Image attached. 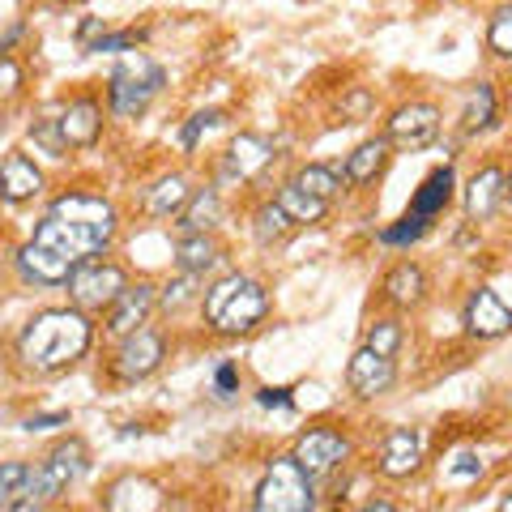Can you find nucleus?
Here are the masks:
<instances>
[{
    "instance_id": "nucleus-1",
    "label": "nucleus",
    "mask_w": 512,
    "mask_h": 512,
    "mask_svg": "<svg viewBox=\"0 0 512 512\" xmlns=\"http://www.w3.org/2000/svg\"><path fill=\"white\" fill-rule=\"evenodd\" d=\"M94 325L82 308H47L35 320H26L18 338V359L35 372H64L90 350Z\"/></svg>"
},
{
    "instance_id": "nucleus-2",
    "label": "nucleus",
    "mask_w": 512,
    "mask_h": 512,
    "mask_svg": "<svg viewBox=\"0 0 512 512\" xmlns=\"http://www.w3.org/2000/svg\"><path fill=\"white\" fill-rule=\"evenodd\" d=\"M265 312H269L265 286L248 274H227L205 291V320H210L218 333H227V338L252 333L265 320Z\"/></svg>"
},
{
    "instance_id": "nucleus-3",
    "label": "nucleus",
    "mask_w": 512,
    "mask_h": 512,
    "mask_svg": "<svg viewBox=\"0 0 512 512\" xmlns=\"http://www.w3.org/2000/svg\"><path fill=\"white\" fill-rule=\"evenodd\" d=\"M167 73L163 64H154L146 52H128L116 69L107 77V103H111V116L120 120H133L150 107V99L163 90Z\"/></svg>"
},
{
    "instance_id": "nucleus-4",
    "label": "nucleus",
    "mask_w": 512,
    "mask_h": 512,
    "mask_svg": "<svg viewBox=\"0 0 512 512\" xmlns=\"http://www.w3.org/2000/svg\"><path fill=\"white\" fill-rule=\"evenodd\" d=\"M312 474L299 466L295 457H274L256 483V504L252 512H312Z\"/></svg>"
},
{
    "instance_id": "nucleus-5",
    "label": "nucleus",
    "mask_w": 512,
    "mask_h": 512,
    "mask_svg": "<svg viewBox=\"0 0 512 512\" xmlns=\"http://www.w3.org/2000/svg\"><path fill=\"white\" fill-rule=\"evenodd\" d=\"M69 286V299H73V308H82V312H107L111 303H116L124 291H128V274L116 265V261H82L73 269V278L64 282Z\"/></svg>"
},
{
    "instance_id": "nucleus-6",
    "label": "nucleus",
    "mask_w": 512,
    "mask_h": 512,
    "mask_svg": "<svg viewBox=\"0 0 512 512\" xmlns=\"http://www.w3.org/2000/svg\"><path fill=\"white\" fill-rule=\"evenodd\" d=\"M111 231H99V227H86V222H69V218H56V214H43V222L35 227V244L52 248L60 256H69L73 265L82 261H94L111 248Z\"/></svg>"
},
{
    "instance_id": "nucleus-7",
    "label": "nucleus",
    "mask_w": 512,
    "mask_h": 512,
    "mask_svg": "<svg viewBox=\"0 0 512 512\" xmlns=\"http://www.w3.org/2000/svg\"><path fill=\"white\" fill-rule=\"evenodd\" d=\"M86 466H90V448H86V440H77V436L60 440L52 453H47L43 466L35 470V478H30V491L43 495V500H56V495H64V491L77 483V478L86 474Z\"/></svg>"
},
{
    "instance_id": "nucleus-8",
    "label": "nucleus",
    "mask_w": 512,
    "mask_h": 512,
    "mask_svg": "<svg viewBox=\"0 0 512 512\" xmlns=\"http://www.w3.org/2000/svg\"><path fill=\"white\" fill-rule=\"evenodd\" d=\"M167 359V338L163 333H154V329H137V333H128V338H120V350H116V359H111V376L116 380H146L154 376L158 367H163Z\"/></svg>"
},
{
    "instance_id": "nucleus-9",
    "label": "nucleus",
    "mask_w": 512,
    "mask_h": 512,
    "mask_svg": "<svg viewBox=\"0 0 512 512\" xmlns=\"http://www.w3.org/2000/svg\"><path fill=\"white\" fill-rule=\"evenodd\" d=\"M350 453H355V448H350V440L342 436L338 427H308V431H303V436L295 440V453H291V457H295L312 478H320V474L346 466Z\"/></svg>"
},
{
    "instance_id": "nucleus-10",
    "label": "nucleus",
    "mask_w": 512,
    "mask_h": 512,
    "mask_svg": "<svg viewBox=\"0 0 512 512\" xmlns=\"http://www.w3.org/2000/svg\"><path fill=\"white\" fill-rule=\"evenodd\" d=\"M389 146L397 150H427L431 141L440 137V107L436 103H406L389 116V128H384Z\"/></svg>"
},
{
    "instance_id": "nucleus-11",
    "label": "nucleus",
    "mask_w": 512,
    "mask_h": 512,
    "mask_svg": "<svg viewBox=\"0 0 512 512\" xmlns=\"http://www.w3.org/2000/svg\"><path fill=\"white\" fill-rule=\"evenodd\" d=\"M461 325H466V333L478 338V342L504 338V333L512 329V308L491 291V286H478V291H470V299H466Z\"/></svg>"
},
{
    "instance_id": "nucleus-12",
    "label": "nucleus",
    "mask_w": 512,
    "mask_h": 512,
    "mask_svg": "<svg viewBox=\"0 0 512 512\" xmlns=\"http://www.w3.org/2000/svg\"><path fill=\"white\" fill-rule=\"evenodd\" d=\"M154 303H158V286L154 282H137V286L128 282V291L107 308V333L111 338H128V333H137L150 320Z\"/></svg>"
},
{
    "instance_id": "nucleus-13",
    "label": "nucleus",
    "mask_w": 512,
    "mask_h": 512,
    "mask_svg": "<svg viewBox=\"0 0 512 512\" xmlns=\"http://www.w3.org/2000/svg\"><path fill=\"white\" fill-rule=\"evenodd\" d=\"M393 380H397V367H393V359H384V355H376V350H355V359H350V367H346V384H350V393L355 397H384L393 389Z\"/></svg>"
},
{
    "instance_id": "nucleus-14",
    "label": "nucleus",
    "mask_w": 512,
    "mask_h": 512,
    "mask_svg": "<svg viewBox=\"0 0 512 512\" xmlns=\"http://www.w3.org/2000/svg\"><path fill=\"white\" fill-rule=\"evenodd\" d=\"M47 214L69 218V222H86V227H99V231H111V235L120 231L116 205H111L107 197H94V192H60Z\"/></svg>"
},
{
    "instance_id": "nucleus-15",
    "label": "nucleus",
    "mask_w": 512,
    "mask_h": 512,
    "mask_svg": "<svg viewBox=\"0 0 512 512\" xmlns=\"http://www.w3.org/2000/svg\"><path fill=\"white\" fill-rule=\"evenodd\" d=\"M60 133L69 141V150H94L99 146V133H103V107L82 94V99H69L60 111Z\"/></svg>"
},
{
    "instance_id": "nucleus-16",
    "label": "nucleus",
    "mask_w": 512,
    "mask_h": 512,
    "mask_svg": "<svg viewBox=\"0 0 512 512\" xmlns=\"http://www.w3.org/2000/svg\"><path fill=\"white\" fill-rule=\"evenodd\" d=\"M43 192V171L35 167V158H26V150H13L0 158V201L22 205L35 201Z\"/></svg>"
},
{
    "instance_id": "nucleus-17",
    "label": "nucleus",
    "mask_w": 512,
    "mask_h": 512,
    "mask_svg": "<svg viewBox=\"0 0 512 512\" xmlns=\"http://www.w3.org/2000/svg\"><path fill=\"white\" fill-rule=\"evenodd\" d=\"M18 269H22V278L30 282V286H64L73 278V261L69 256H60V252H52V248H43V244H22L18 248Z\"/></svg>"
},
{
    "instance_id": "nucleus-18",
    "label": "nucleus",
    "mask_w": 512,
    "mask_h": 512,
    "mask_svg": "<svg viewBox=\"0 0 512 512\" xmlns=\"http://www.w3.org/2000/svg\"><path fill=\"white\" fill-rule=\"evenodd\" d=\"M423 461V436L414 427H393L380 444V474L384 478H410Z\"/></svg>"
},
{
    "instance_id": "nucleus-19",
    "label": "nucleus",
    "mask_w": 512,
    "mask_h": 512,
    "mask_svg": "<svg viewBox=\"0 0 512 512\" xmlns=\"http://www.w3.org/2000/svg\"><path fill=\"white\" fill-rule=\"evenodd\" d=\"M269 163H274V146H269L265 137H256V133H239L231 141V150H227V175L239 180V184L256 180Z\"/></svg>"
},
{
    "instance_id": "nucleus-20",
    "label": "nucleus",
    "mask_w": 512,
    "mask_h": 512,
    "mask_svg": "<svg viewBox=\"0 0 512 512\" xmlns=\"http://www.w3.org/2000/svg\"><path fill=\"white\" fill-rule=\"evenodd\" d=\"M504 184H508V175L500 167L474 171V180L466 184V218L470 222H491L495 210H500V201H504Z\"/></svg>"
},
{
    "instance_id": "nucleus-21",
    "label": "nucleus",
    "mask_w": 512,
    "mask_h": 512,
    "mask_svg": "<svg viewBox=\"0 0 512 512\" xmlns=\"http://www.w3.org/2000/svg\"><path fill=\"white\" fill-rule=\"evenodd\" d=\"M384 299L397 303V308H419V303L427 299V274H423V265H414V261L393 265L389 274H384Z\"/></svg>"
},
{
    "instance_id": "nucleus-22",
    "label": "nucleus",
    "mask_w": 512,
    "mask_h": 512,
    "mask_svg": "<svg viewBox=\"0 0 512 512\" xmlns=\"http://www.w3.org/2000/svg\"><path fill=\"white\" fill-rule=\"evenodd\" d=\"M384 163H389V137H372V141H363V146L346 158L342 180L350 188H363V184H372L376 175L384 171Z\"/></svg>"
},
{
    "instance_id": "nucleus-23",
    "label": "nucleus",
    "mask_w": 512,
    "mask_h": 512,
    "mask_svg": "<svg viewBox=\"0 0 512 512\" xmlns=\"http://www.w3.org/2000/svg\"><path fill=\"white\" fill-rule=\"evenodd\" d=\"M188 180L184 175H163V180H154L146 188V197H141V205H146L150 218H171V214H184L188 205Z\"/></svg>"
},
{
    "instance_id": "nucleus-24",
    "label": "nucleus",
    "mask_w": 512,
    "mask_h": 512,
    "mask_svg": "<svg viewBox=\"0 0 512 512\" xmlns=\"http://www.w3.org/2000/svg\"><path fill=\"white\" fill-rule=\"evenodd\" d=\"M175 261H180L184 274H210V269L222 265V248L214 244V235H184L175 244Z\"/></svg>"
},
{
    "instance_id": "nucleus-25",
    "label": "nucleus",
    "mask_w": 512,
    "mask_h": 512,
    "mask_svg": "<svg viewBox=\"0 0 512 512\" xmlns=\"http://www.w3.org/2000/svg\"><path fill=\"white\" fill-rule=\"evenodd\" d=\"M218 218H222V197H218V188H201L197 197H188V205H184L180 231H184V235H210V231L218 227Z\"/></svg>"
},
{
    "instance_id": "nucleus-26",
    "label": "nucleus",
    "mask_w": 512,
    "mask_h": 512,
    "mask_svg": "<svg viewBox=\"0 0 512 512\" xmlns=\"http://www.w3.org/2000/svg\"><path fill=\"white\" fill-rule=\"evenodd\" d=\"M453 201V167H436L423 180V188L414 192V205H410V214H419V218H436L444 205Z\"/></svg>"
},
{
    "instance_id": "nucleus-27",
    "label": "nucleus",
    "mask_w": 512,
    "mask_h": 512,
    "mask_svg": "<svg viewBox=\"0 0 512 512\" xmlns=\"http://www.w3.org/2000/svg\"><path fill=\"white\" fill-rule=\"evenodd\" d=\"M274 201L282 205V214L291 218L295 227H316V222H325V214H329V201H320V197H312V192H303L295 184H286Z\"/></svg>"
},
{
    "instance_id": "nucleus-28",
    "label": "nucleus",
    "mask_w": 512,
    "mask_h": 512,
    "mask_svg": "<svg viewBox=\"0 0 512 512\" xmlns=\"http://www.w3.org/2000/svg\"><path fill=\"white\" fill-rule=\"evenodd\" d=\"M491 124H495V86L478 82V86H470L466 107H461V133L474 137V133H483V128H491Z\"/></svg>"
},
{
    "instance_id": "nucleus-29",
    "label": "nucleus",
    "mask_w": 512,
    "mask_h": 512,
    "mask_svg": "<svg viewBox=\"0 0 512 512\" xmlns=\"http://www.w3.org/2000/svg\"><path fill=\"white\" fill-rule=\"evenodd\" d=\"M295 188H303V192H312V197H320V201H329L333 192H338L346 180L338 175V167H325V163H308V167H299L295 171V180H291Z\"/></svg>"
},
{
    "instance_id": "nucleus-30",
    "label": "nucleus",
    "mask_w": 512,
    "mask_h": 512,
    "mask_svg": "<svg viewBox=\"0 0 512 512\" xmlns=\"http://www.w3.org/2000/svg\"><path fill=\"white\" fill-rule=\"evenodd\" d=\"M402 342H406V329L397 325L393 316H380L372 329H367V350H376V355H384V359H397V350H402Z\"/></svg>"
},
{
    "instance_id": "nucleus-31",
    "label": "nucleus",
    "mask_w": 512,
    "mask_h": 512,
    "mask_svg": "<svg viewBox=\"0 0 512 512\" xmlns=\"http://www.w3.org/2000/svg\"><path fill=\"white\" fill-rule=\"evenodd\" d=\"M26 141L39 154H47V158H64V154H69V141H64V133H60V120H35L26 128Z\"/></svg>"
},
{
    "instance_id": "nucleus-32",
    "label": "nucleus",
    "mask_w": 512,
    "mask_h": 512,
    "mask_svg": "<svg viewBox=\"0 0 512 512\" xmlns=\"http://www.w3.org/2000/svg\"><path fill=\"white\" fill-rule=\"evenodd\" d=\"M30 478H35V470H30L26 461H0V512L30 487Z\"/></svg>"
},
{
    "instance_id": "nucleus-33",
    "label": "nucleus",
    "mask_w": 512,
    "mask_h": 512,
    "mask_svg": "<svg viewBox=\"0 0 512 512\" xmlns=\"http://www.w3.org/2000/svg\"><path fill=\"white\" fill-rule=\"evenodd\" d=\"M487 52L512 60V5H500L491 13V26H487Z\"/></svg>"
},
{
    "instance_id": "nucleus-34",
    "label": "nucleus",
    "mask_w": 512,
    "mask_h": 512,
    "mask_svg": "<svg viewBox=\"0 0 512 512\" xmlns=\"http://www.w3.org/2000/svg\"><path fill=\"white\" fill-rule=\"evenodd\" d=\"M252 222H256V227H252V231H256V239H261V244H274V239H282L286 231H291V227H295V222H291V218H286V214H282V205H278V201H269V205H261V210H256V218H252Z\"/></svg>"
},
{
    "instance_id": "nucleus-35",
    "label": "nucleus",
    "mask_w": 512,
    "mask_h": 512,
    "mask_svg": "<svg viewBox=\"0 0 512 512\" xmlns=\"http://www.w3.org/2000/svg\"><path fill=\"white\" fill-rule=\"evenodd\" d=\"M192 299H197V274H184V269H180V278H171L163 291H158V303H163L167 312L184 308V303H192Z\"/></svg>"
},
{
    "instance_id": "nucleus-36",
    "label": "nucleus",
    "mask_w": 512,
    "mask_h": 512,
    "mask_svg": "<svg viewBox=\"0 0 512 512\" xmlns=\"http://www.w3.org/2000/svg\"><path fill=\"white\" fill-rule=\"evenodd\" d=\"M146 43V30L128 26V30H107V35L94 43V52H137V47Z\"/></svg>"
},
{
    "instance_id": "nucleus-37",
    "label": "nucleus",
    "mask_w": 512,
    "mask_h": 512,
    "mask_svg": "<svg viewBox=\"0 0 512 512\" xmlns=\"http://www.w3.org/2000/svg\"><path fill=\"white\" fill-rule=\"evenodd\" d=\"M222 120V111H197V116H188V124H184V133H180V146L184 150H197V141H201V133H210V128H218Z\"/></svg>"
},
{
    "instance_id": "nucleus-38",
    "label": "nucleus",
    "mask_w": 512,
    "mask_h": 512,
    "mask_svg": "<svg viewBox=\"0 0 512 512\" xmlns=\"http://www.w3.org/2000/svg\"><path fill=\"white\" fill-rule=\"evenodd\" d=\"M22 90V64L13 56H0V99H13Z\"/></svg>"
},
{
    "instance_id": "nucleus-39",
    "label": "nucleus",
    "mask_w": 512,
    "mask_h": 512,
    "mask_svg": "<svg viewBox=\"0 0 512 512\" xmlns=\"http://www.w3.org/2000/svg\"><path fill=\"white\" fill-rule=\"evenodd\" d=\"M423 231H427V218H419V214H406V218H402V227L384 231V244H406V239H419Z\"/></svg>"
},
{
    "instance_id": "nucleus-40",
    "label": "nucleus",
    "mask_w": 512,
    "mask_h": 512,
    "mask_svg": "<svg viewBox=\"0 0 512 512\" xmlns=\"http://www.w3.org/2000/svg\"><path fill=\"white\" fill-rule=\"evenodd\" d=\"M367 111H372V94H367L363 86H355V90H350L346 99H342V116H350V120H363Z\"/></svg>"
},
{
    "instance_id": "nucleus-41",
    "label": "nucleus",
    "mask_w": 512,
    "mask_h": 512,
    "mask_svg": "<svg viewBox=\"0 0 512 512\" xmlns=\"http://www.w3.org/2000/svg\"><path fill=\"white\" fill-rule=\"evenodd\" d=\"M107 35V22L103 18H86L82 26H77V43L86 47V52H94V43H99Z\"/></svg>"
},
{
    "instance_id": "nucleus-42",
    "label": "nucleus",
    "mask_w": 512,
    "mask_h": 512,
    "mask_svg": "<svg viewBox=\"0 0 512 512\" xmlns=\"http://www.w3.org/2000/svg\"><path fill=\"white\" fill-rule=\"evenodd\" d=\"M69 423V410H52V414H30L26 431H47V427H64Z\"/></svg>"
},
{
    "instance_id": "nucleus-43",
    "label": "nucleus",
    "mask_w": 512,
    "mask_h": 512,
    "mask_svg": "<svg viewBox=\"0 0 512 512\" xmlns=\"http://www.w3.org/2000/svg\"><path fill=\"white\" fill-rule=\"evenodd\" d=\"M256 402H261L265 410H291V393L286 389H261L256 393Z\"/></svg>"
},
{
    "instance_id": "nucleus-44",
    "label": "nucleus",
    "mask_w": 512,
    "mask_h": 512,
    "mask_svg": "<svg viewBox=\"0 0 512 512\" xmlns=\"http://www.w3.org/2000/svg\"><path fill=\"white\" fill-rule=\"evenodd\" d=\"M43 504H47V500H43V495H35V491H30V487H26V491H22V495H18V500H13V504H9L5 512H43Z\"/></svg>"
},
{
    "instance_id": "nucleus-45",
    "label": "nucleus",
    "mask_w": 512,
    "mask_h": 512,
    "mask_svg": "<svg viewBox=\"0 0 512 512\" xmlns=\"http://www.w3.org/2000/svg\"><path fill=\"white\" fill-rule=\"evenodd\" d=\"M483 474V461L474 457H457V466H448V478H478Z\"/></svg>"
},
{
    "instance_id": "nucleus-46",
    "label": "nucleus",
    "mask_w": 512,
    "mask_h": 512,
    "mask_svg": "<svg viewBox=\"0 0 512 512\" xmlns=\"http://www.w3.org/2000/svg\"><path fill=\"white\" fill-rule=\"evenodd\" d=\"M214 384H218V393H231V389H235V384H239V372H235V367H231V363H222V367H218V372H214Z\"/></svg>"
},
{
    "instance_id": "nucleus-47",
    "label": "nucleus",
    "mask_w": 512,
    "mask_h": 512,
    "mask_svg": "<svg viewBox=\"0 0 512 512\" xmlns=\"http://www.w3.org/2000/svg\"><path fill=\"white\" fill-rule=\"evenodd\" d=\"M359 512H397V508H393L389 500H367V504H363Z\"/></svg>"
},
{
    "instance_id": "nucleus-48",
    "label": "nucleus",
    "mask_w": 512,
    "mask_h": 512,
    "mask_svg": "<svg viewBox=\"0 0 512 512\" xmlns=\"http://www.w3.org/2000/svg\"><path fill=\"white\" fill-rule=\"evenodd\" d=\"M504 201H512V175H508V184H504Z\"/></svg>"
},
{
    "instance_id": "nucleus-49",
    "label": "nucleus",
    "mask_w": 512,
    "mask_h": 512,
    "mask_svg": "<svg viewBox=\"0 0 512 512\" xmlns=\"http://www.w3.org/2000/svg\"><path fill=\"white\" fill-rule=\"evenodd\" d=\"M500 512H512V495H504V504H500Z\"/></svg>"
}]
</instances>
